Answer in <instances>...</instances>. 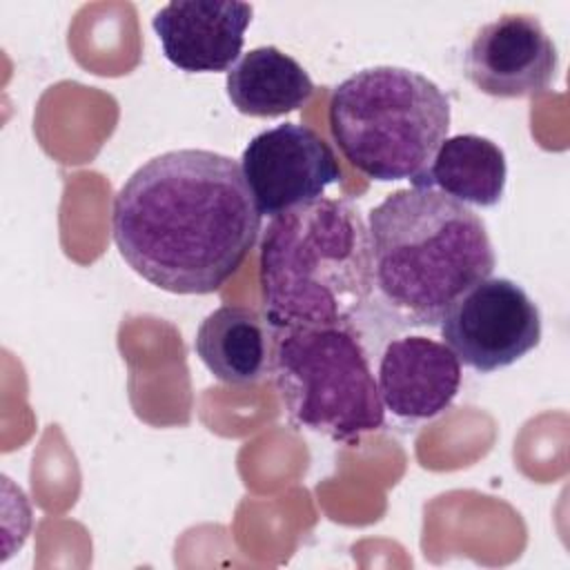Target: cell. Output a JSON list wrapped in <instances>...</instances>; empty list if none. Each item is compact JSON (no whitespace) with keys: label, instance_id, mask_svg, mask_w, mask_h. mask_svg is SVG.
I'll use <instances>...</instances> for the list:
<instances>
[{"label":"cell","instance_id":"1","mask_svg":"<svg viewBox=\"0 0 570 570\" xmlns=\"http://www.w3.org/2000/svg\"><path fill=\"white\" fill-rule=\"evenodd\" d=\"M240 165L209 149H174L140 165L116 191L111 234L125 263L171 294H212L261 234Z\"/></svg>","mask_w":570,"mask_h":570},{"label":"cell","instance_id":"2","mask_svg":"<svg viewBox=\"0 0 570 570\" xmlns=\"http://www.w3.org/2000/svg\"><path fill=\"white\" fill-rule=\"evenodd\" d=\"M367 232L374 287L407 325L436 327L497 267L483 218L434 187L387 194L370 212Z\"/></svg>","mask_w":570,"mask_h":570},{"label":"cell","instance_id":"3","mask_svg":"<svg viewBox=\"0 0 570 570\" xmlns=\"http://www.w3.org/2000/svg\"><path fill=\"white\" fill-rule=\"evenodd\" d=\"M272 330L345 325L374 292L367 223L345 198H316L272 216L258 252Z\"/></svg>","mask_w":570,"mask_h":570},{"label":"cell","instance_id":"4","mask_svg":"<svg viewBox=\"0 0 570 570\" xmlns=\"http://www.w3.org/2000/svg\"><path fill=\"white\" fill-rule=\"evenodd\" d=\"M330 129L367 178L419 185L450 129V98L428 76L392 65L347 76L330 98Z\"/></svg>","mask_w":570,"mask_h":570},{"label":"cell","instance_id":"5","mask_svg":"<svg viewBox=\"0 0 570 570\" xmlns=\"http://www.w3.org/2000/svg\"><path fill=\"white\" fill-rule=\"evenodd\" d=\"M269 370L296 428L352 441L385 421L367 352L352 327L272 330Z\"/></svg>","mask_w":570,"mask_h":570},{"label":"cell","instance_id":"6","mask_svg":"<svg viewBox=\"0 0 570 570\" xmlns=\"http://www.w3.org/2000/svg\"><path fill=\"white\" fill-rule=\"evenodd\" d=\"M443 343L468 367L490 374L514 365L541 341V312L510 278L470 287L439 323Z\"/></svg>","mask_w":570,"mask_h":570},{"label":"cell","instance_id":"7","mask_svg":"<svg viewBox=\"0 0 570 570\" xmlns=\"http://www.w3.org/2000/svg\"><path fill=\"white\" fill-rule=\"evenodd\" d=\"M240 169L261 216L323 198L341 178L334 149L307 125L283 122L254 136L240 154Z\"/></svg>","mask_w":570,"mask_h":570},{"label":"cell","instance_id":"8","mask_svg":"<svg viewBox=\"0 0 570 570\" xmlns=\"http://www.w3.org/2000/svg\"><path fill=\"white\" fill-rule=\"evenodd\" d=\"M559 67V53L532 13H501L472 36L463 69L465 78L492 98H525L543 94Z\"/></svg>","mask_w":570,"mask_h":570},{"label":"cell","instance_id":"9","mask_svg":"<svg viewBox=\"0 0 570 570\" xmlns=\"http://www.w3.org/2000/svg\"><path fill=\"white\" fill-rule=\"evenodd\" d=\"M254 7L238 0H171L151 27L165 58L187 73L229 71L245 42Z\"/></svg>","mask_w":570,"mask_h":570},{"label":"cell","instance_id":"10","mask_svg":"<svg viewBox=\"0 0 570 570\" xmlns=\"http://www.w3.org/2000/svg\"><path fill=\"white\" fill-rule=\"evenodd\" d=\"M379 394L394 416L432 419L448 410L461 387V361L441 341L414 334L385 345Z\"/></svg>","mask_w":570,"mask_h":570},{"label":"cell","instance_id":"11","mask_svg":"<svg viewBox=\"0 0 570 570\" xmlns=\"http://www.w3.org/2000/svg\"><path fill=\"white\" fill-rule=\"evenodd\" d=\"M194 350L218 381L252 385L272 365V327L252 307L223 305L198 325Z\"/></svg>","mask_w":570,"mask_h":570},{"label":"cell","instance_id":"12","mask_svg":"<svg viewBox=\"0 0 570 570\" xmlns=\"http://www.w3.org/2000/svg\"><path fill=\"white\" fill-rule=\"evenodd\" d=\"M227 98L254 118H276L301 109L314 94L309 73L278 47H256L227 71Z\"/></svg>","mask_w":570,"mask_h":570},{"label":"cell","instance_id":"13","mask_svg":"<svg viewBox=\"0 0 570 570\" xmlns=\"http://www.w3.org/2000/svg\"><path fill=\"white\" fill-rule=\"evenodd\" d=\"M508 180L503 149L485 136L459 134L448 136L419 185L434 187L463 205L494 207Z\"/></svg>","mask_w":570,"mask_h":570}]
</instances>
